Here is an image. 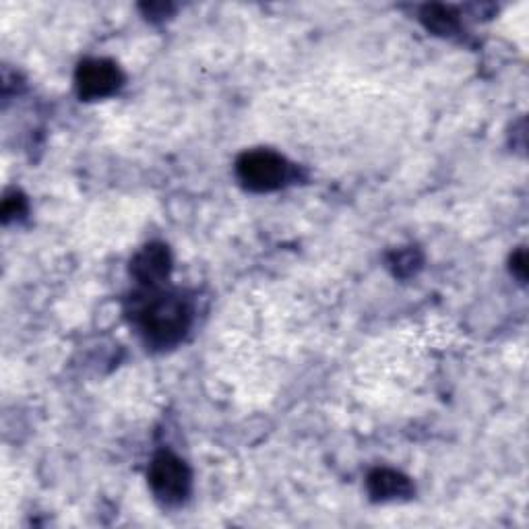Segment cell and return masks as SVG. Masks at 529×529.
Here are the masks:
<instances>
[{
	"instance_id": "7",
	"label": "cell",
	"mask_w": 529,
	"mask_h": 529,
	"mask_svg": "<svg viewBox=\"0 0 529 529\" xmlns=\"http://www.w3.org/2000/svg\"><path fill=\"white\" fill-rule=\"evenodd\" d=\"M459 15L445 5H426L420 11V21L424 27L437 36H453L455 31H459Z\"/></svg>"
},
{
	"instance_id": "11",
	"label": "cell",
	"mask_w": 529,
	"mask_h": 529,
	"mask_svg": "<svg viewBox=\"0 0 529 529\" xmlns=\"http://www.w3.org/2000/svg\"><path fill=\"white\" fill-rule=\"evenodd\" d=\"M143 9H147V17H151V19H162L170 13L168 5H147Z\"/></svg>"
},
{
	"instance_id": "9",
	"label": "cell",
	"mask_w": 529,
	"mask_h": 529,
	"mask_svg": "<svg viewBox=\"0 0 529 529\" xmlns=\"http://www.w3.org/2000/svg\"><path fill=\"white\" fill-rule=\"evenodd\" d=\"M27 209V203L25 199L19 195V193H13V195H7L5 201H3V220L5 224H9L11 220H17V217H21Z\"/></svg>"
},
{
	"instance_id": "4",
	"label": "cell",
	"mask_w": 529,
	"mask_h": 529,
	"mask_svg": "<svg viewBox=\"0 0 529 529\" xmlns=\"http://www.w3.org/2000/svg\"><path fill=\"white\" fill-rule=\"evenodd\" d=\"M124 75L116 62L106 58H87L77 67L75 85L81 100H104L122 87Z\"/></svg>"
},
{
	"instance_id": "10",
	"label": "cell",
	"mask_w": 529,
	"mask_h": 529,
	"mask_svg": "<svg viewBox=\"0 0 529 529\" xmlns=\"http://www.w3.org/2000/svg\"><path fill=\"white\" fill-rule=\"evenodd\" d=\"M511 269H513V275L519 279V282L525 284V279H527V255H525V251H517L513 255Z\"/></svg>"
},
{
	"instance_id": "5",
	"label": "cell",
	"mask_w": 529,
	"mask_h": 529,
	"mask_svg": "<svg viewBox=\"0 0 529 529\" xmlns=\"http://www.w3.org/2000/svg\"><path fill=\"white\" fill-rule=\"evenodd\" d=\"M172 271V255L166 244L143 246L131 261V275L143 288H162Z\"/></svg>"
},
{
	"instance_id": "1",
	"label": "cell",
	"mask_w": 529,
	"mask_h": 529,
	"mask_svg": "<svg viewBox=\"0 0 529 529\" xmlns=\"http://www.w3.org/2000/svg\"><path fill=\"white\" fill-rule=\"evenodd\" d=\"M133 323L151 348H172L180 344L193 323L191 304L176 292L143 288L133 298Z\"/></svg>"
},
{
	"instance_id": "6",
	"label": "cell",
	"mask_w": 529,
	"mask_h": 529,
	"mask_svg": "<svg viewBox=\"0 0 529 529\" xmlns=\"http://www.w3.org/2000/svg\"><path fill=\"white\" fill-rule=\"evenodd\" d=\"M366 488L368 494L372 496V501H397V499H408L414 492V486L408 476H403L401 472L389 470V468H377L372 470L366 478Z\"/></svg>"
},
{
	"instance_id": "2",
	"label": "cell",
	"mask_w": 529,
	"mask_h": 529,
	"mask_svg": "<svg viewBox=\"0 0 529 529\" xmlns=\"http://www.w3.org/2000/svg\"><path fill=\"white\" fill-rule=\"evenodd\" d=\"M238 180L253 193H271L282 189L290 178V164L271 149L242 153L236 162Z\"/></svg>"
},
{
	"instance_id": "3",
	"label": "cell",
	"mask_w": 529,
	"mask_h": 529,
	"mask_svg": "<svg viewBox=\"0 0 529 529\" xmlns=\"http://www.w3.org/2000/svg\"><path fill=\"white\" fill-rule=\"evenodd\" d=\"M191 470L180 457L170 451H162L153 457L149 465V486L164 507H178L191 494Z\"/></svg>"
},
{
	"instance_id": "8",
	"label": "cell",
	"mask_w": 529,
	"mask_h": 529,
	"mask_svg": "<svg viewBox=\"0 0 529 529\" xmlns=\"http://www.w3.org/2000/svg\"><path fill=\"white\" fill-rule=\"evenodd\" d=\"M389 265L395 275L399 277H410L422 267V255L418 248H401V251H395L389 259Z\"/></svg>"
}]
</instances>
